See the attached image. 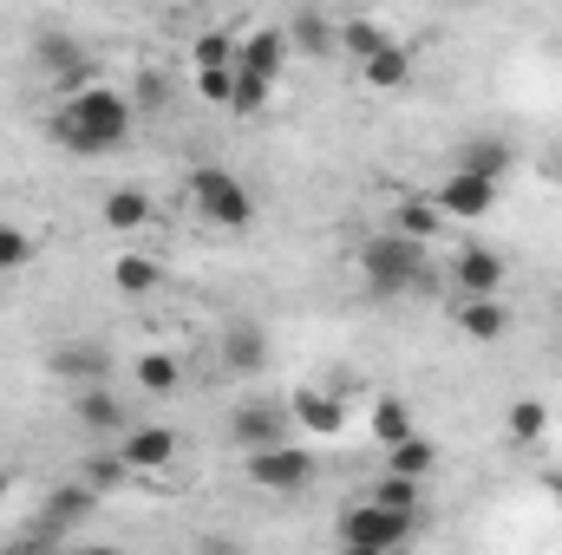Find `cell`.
Here are the masks:
<instances>
[{"label":"cell","instance_id":"obj_25","mask_svg":"<svg viewBox=\"0 0 562 555\" xmlns=\"http://www.w3.org/2000/svg\"><path fill=\"white\" fill-rule=\"evenodd\" d=\"M340 46H347L353 59H373L380 46H393V33H386V20H373V13H353V20H340Z\"/></svg>","mask_w":562,"mask_h":555},{"label":"cell","instance_id":"obj_2","mask_svg":"<svg viewBox=\"0 0 562 555\" xmlns=\"http://www.w3.org/2000/svg\"><path fill=\"white\" fill-rule=\"evenodd\" d=\"M360 281H367V294H380V301H406V294L425 301V294H438V269H431L425 242L400 236V229H380V236L360 242Z\"/></svg>","mask_w":562,"mask_h":555},{"label":"cell","instance_id":"obj_18","mask_svg":"<svg viewBox=\"0 0 562 555\" xmlns=\"http://www.w3.org/2000/svg\"><path fill=\"white\" fill-rule=\"evenodd\" d=\"M288 26H256V33H243V66L249 72H262V79H276L281 86V66H288Z\"/></svg>","mask_w":562,"mask_h":555},{"label":"cell","instance_id":"obj_22","mask_svg":"<svg viewBox=\"0 0 562 555\" xmlns=\"http://www.w3.org/2000/svg\"><path fill=\"white\" fill-rule=\"evenodd\" d=\"M132 373H138V386L150 393V399H170V393L183 386V360H177V353H164V347L138 353V366H132Z\"/></svg>","mask_w":562,"mask_h":555},{"label":"cell","instance_id":"obj_11","mask_svg":"<svg viewBox=\"0 0 562 555\" xmlns=\"http://www.w3.org/2000/svg\"><path fill=\"white\" fill-rule=\"evenodd\" d=\"M458 333L477 340V347H497V340L510 333L504 301H497V294H458Z\"/></svg>","mask_w":562,"mask_h":555},{"label":"cell","instance_id":"obj_16","mask_svg":"<svg viewBox=\"0 0 562 555\" xmlns=\"http://www.w3.org/2000/svg\"><path fill=\"white\" fill-rule=\"evenodd\" d=\"M40 510H46V530L59 536V530H79V523H86V517L99 510V490H92L86 477H79V484H53Z\"/></svg>","mask_w":562,"mask_h":555},{"label":"cell","instance_id":"obj_20","mask_svg":"<svg viewBox=\"0 0 562 555\" xmlns=\"http://www.w3.org/2000/svg\"><path fill=\"white\" fill-rule=\"evenodd\" d=\"M360 79H367L373 92H406V86H413V53L393 39V46H380L373 59H360Z\"/></svg>","mask_w":562,"mask_h":555},{"label":"cell","instance_id":"obj_24","mask_svg":"<svg viewBox=\"0 0 562 555\" xmlns=\"http://www.w3.org/2000/svg\"><path fill=\"white\" fill-rule=\"evenodd\" d=\"M386 471H406V477H431L438 471V444L419 438V431H406L400 444H386Z\"/></svg>","mask_w":562,"mask_h":555},{"label":"cell","instance_id":"obj_14","mask_svg":"<svg viewBox=\"0 0 562 555\" xmlns=\"http://www.w3.org/2000/svg\"><path fill=\"white\" fill-rule=\"evenodd\" d=\"M445 223H451V216L431 203V190H400V203H393V229H400V236H413V242H438Z\"/></svg>","mask_w":562,"mask_h":555},{"label":"cell","instance_id":"obj_10","mask_svg":"<svg viewBox=\"0 0 562 555\" xmlns=\"http://www.w3.org/2000/svg\"><path fill=\"white\" fill-rule=\"evenodd\" d=\"M451 287L458 294H497L504 287V256L491 242H464L458 262H451Z\"/></svg>","mask_w":562,"mask_h":555},{"label":"cell","instance_id":"obj_17","mask_svg":"<svg viewBox=\"0 0 562 555\" xmlns=\"http://www.w3.org/2000/svg\"><path fill=\"white\" fill-rule=\"evenodd\" d=\"M288 412H294V424H301L307 438H340V431H347V406H340L334 393H294Z\"/></svg>","mask_w":562,"mask_h":555},{"label":"cell","instance_id":"obj_23","mask_svg":"<svg viewBox=\"0 0 562 555\" xmlns=\"http://www.w3.org/2000/svg\"><path fill=\"white\" fill-rule=\"evenodd\" d=\"M504 431H510V444H543L550 438V406L543 399H510V412H504Z\"/></svg>","mask_w":562,"mask_h":555},{"label":"cell","instance_id":"obj_8","mask_svg":"<svg viewBox=\"0 0 562 555\" xmlns=\"http://www.w3.org/2000/svg\"><path fill=\"white\" fill-rule=\"evenodd\" d=\"M431 203H438L451 223H484V216L497 209V183L477 177V170H451V177L431 190Z\"/></svg>","mask_w":562,"mask_h":555},{"label":"cell","instance_id":"obj_30","mask_svg":"<svg viewBox=\"0 0 562 555\" xmlns=\"http://www.w3.org/2000/svg\"><path fill=\"white\" fill-rule=\"evenodd\" d=\"M406 431H413V406H406V399H393V393L373 399V438H380V444H400Z\"/></svg>","mask_w":562,"mask_h":555},{"label":"cell","instance_id":"obj_19","mask_svg":"<svg viewBox=\"0 0 562 555\" xmlns=\"http://www.w3.org/2000/svg\"><path fill=\"white\" fill-rule=\"evenodd\" d=\"M288 46H294V53H307V59H327V53L340 46V26H334L321 7H301V13L288 20Z\"/></svg>","mask_w":562,"mask_h":555},{"label":"cell","instance_id":"obj_29","mask_svg":"<svg viewBox=\"0 0 562 555\" xmlns=\"http://www.w3.org/2000/svg\"><path fill=\"white\" fill-rule=\"evenodd\" d=\"M105 223H112L119 236L144 229V223H150V196H144V190H112V196H105Z\"/></svg>","mask_w":562,"mask_h":555},{"label":"cell","instance_id":"obj_34","mask_svg":"<svg viewBox=\"0 0 562 555\" xmlns=\"http://www.w3.org/2000/svg\"><path fill=\"white\" fill-rule=\"evenodd\" d=\"M229 86H236V66H196V99L203 105H229Z\"/></svg>","mask_w":562,"mask_h":555},{"label":"cell","instance_id":"obj_38","mask_svg":"<svg viewBox=\"0 0 562 555\" xmlns=\"http://www.w3.org/2000/svg\"><path fill=\"white\" fill-rule=\"evenodd\" d=\"M451 7H471V0H451Z\"/></svg>","mask_w":562,"mask_h":555},{"label":"cell","instance_id":"obj_36","mask_svg":"<svg viewBox=\"0 0 562 555\" xmlns=\"http://www.w3.org/2000/svg\"><path fill=\"white\" fill-rule=\"evenodd\" d=\"M138 99H144V105H157V99H164V72H144V79H138Z\"/></svg>","mask_w":562,"mask_h":555},{"label":"cell","instance_id":"obj_5","mask_svg":"<svg viewBox=\"0 0 562 555\" xmlns=\"http://www.w3.org/2000/svg\"><path fill=\"white\" fill-rule=\"evenodd\" d=\"M243 471H249L256 490L294 497V490L314 484V451H301L294 438H281V444H262V451H243Z\"/></svg>","mask_w":562,"mask_h":555},{"label":"cell","instance_id":"obj_28","mask_svg":"<svg viewBox=\"0 0 562 555\" xmlns=\"http://www.w3.org/2000/svg\"><path fill=\"white\" fill-rule=\"evenodd\" d=\"M112 281H119V294H132V301H144V294H157V281H164V269H157L150 256H119V262H112Z\"/></svg>","mask_w":562,"mask_h":555},{"label":"cell","instance_id":"obj_31","mask_svg":"<svg viewBox=\"0 0 562 555\" xmlns=\"http://www.w3.org/2000/svg\"><path fill=\"white\" fill-rule=\"evenodd\" d=\"M190 59H196V66H236V59H243V39H236V33H223V26H216V33H196Z\"/></svg>","mask_w":562,"mask_h":555},{"label":"cell","instance_id":"obj_3","mask_svg":"<svg viewBox=\"0 0 562 555\" xmlns=\"http://www.w3.org/2000/svg\"><path fill=\"white\" fill-rule=\"evenodd\" d=\"M413 530H419V517H406V510H386V503H373V497H360V503H347L340 510V523H334V543L353 555H393L413 543Z\"/></svg>","mask_w":562,"mask_h":555},{"label":"cell","instance_id":"obj_13","mask_svg":"<svg viewBox=\"0 0 562 555\" xmlns=\"http://www.w3.org/2000/svg\"><path fill=\"white\" fill-rule=\"evenodd\" d=\"M66 386H99L105 373H112V353L99 347V340H66V347H53V360H46Z\"/></svg>","mask_w":562,"mask_h":555},{"label":"cell","instance_id":"obj_33","mask_svg":"<svg viewBox=\"0 0 562 555\" xmlns=\"http://www.w3.org/2000/svg\"><path fill=\"white\" fill-rule=\"evenodd\" d=\"M33 262V236L20 229V223H0V275H13V269H26Z\"/></svg>","mask_w":562,"mask_h":555},{"label":"cell","instance_id":"obj_32","mask_svg":"<svg viewBox=\"0 0 562 555\" xmlns=\"http://www.w3.org/2000/svg\"><path fill=\"white\" fill-rule=\"evenodd\" d=\"M132 477V464H125V451H112V457H86V484L105 497V490H119Z\"/></svg>","mask_w":562,"mask_h":555},{"label":"cell","instance_id":"obj_1","mask_svg":"<svg viewBox=\"0 0 562 555\" xmlns=\"http://www.w3.org/2000/svg\"><path fill=\"white\" fill-rule=\"evenodd\" d=\"M132 99L119 92V86H99V79H86L79 92H66V105L53 112V144L59 150H72V157H112V150H125L132 138Z\"/></svg>","mask_w":562,"mask_h":555},{"label":"cell","instance_id":"obj_12","mask_svg":"<svg viewBox=\"0 0 562 555\" xmlns=\"http://www.w3.org/2000/svg\"><path fill=\"white\" fill-rule=\"evenodd\" d=\"M223 366H229L236 380H256V373L269 366V333H262L256 320H229V327H223Z\"/></svg>","mask_w":562,"mask_h":555},{"label":"cell","instance_id":"obj_7","mask_svg":"<svg viewBox=\"0 0 562 555\" xmlns=\"http://www.w3.org/2000/svg\"><path fill=\"white\" fill-rule=\"evenodd\" d=\"M288 424H294V412L281 399H243L229 412V444L236 451H262V444H281L288 438Z\"/></svg>","mask_w":562,"mask_h":555},{"label":"cell","instance_id":"obj_21","mask_svg":"<svg viewBox=\"0 0 562 555\" xmlns=\"http://www.w3.org/2000/svg\"><path fill=\"white\" fill-rule=\"evenodd\" d=\"M451 170H477V177L504 183V177H510V144H504V138H484V132H477V138L458 144V163H451Z\"/></svg>","mask_w":562,"mask_h":555},{"label":"cell","instance_id":"obj_37","mask_svg":"<svg viewBox=\"0 0 562 555\" xmlns=\"http://www.w3.org/2000/svg\"><path fill=\"white\" fill-rule=\"evenodd\" d=\"M7 497H13V471H0V503H7Z\"/></svg>","mask_w":562,"mask_h":555},{"label":"cell","instance_id":"obj_15","mask_svg":"<svg viewBox=\"0 0 562 555\" xmlns=\"http://www.w3.org/2000/svg\"><path fill=\"white\" fill-rule=\"evenodd\" d=\"M72 418L86 424V431H99V438H112V431H125V399L99 380V386H72Z\"/></svg>","mask_w":562,"mask_h":555},{"label":"cell","instance_id":"obj_27","mask_svg":"<svg viewBox=\"0 0 562 555\" xmlns=\"http://www.w3.org/2000/svg\"><path fill=\"white\" fill-rule=\"evenodd\" d=\"M269 92H276V79H262V72H249V66L236 59V86H229V112H236V118H256V112L269 105Z\"/></svg>","mask_w":562,"mask_h":555},{"label":"cell","instance_id":"obj_9","mask_svg":"<svg viewBox=\"0 0 562 555\" xmlns=\"http://www.w3.org/2000/svg\"><path fill=\"white\" fill-rule=\"evenodd\" d=\"M119 438H125L119 451H125V464H132V471H164V464L183 451V438H177L170 424H125Z\"/></svg>","mask_w":562,"mask_h":555},{"label":"cell","instance_id":"obj_26","mask_svg":"<svg viewBox=\"0 0 562 555\" xmlns=\"http://www.w3.org/2000/svg\"><path fill=\"white\" fill-rule=\"evenodd\" d=\"M419 497H425V477H406V471H380V484H373V503L406 510V517H419Z\"/></svg>","mask_w":562,"mask_h":555},{"label":"cell","instance_id":"obj_35","mask_svg":"<svg viewBox=\"0 0 562 555\" xmlns=\"http://www.w3.org/2000/svg\"><path fill=\"white\" fill-rule=\"evenodd\" d=\"M543 177H550V183L562 190V138L550 144V150H543Z\"/></svg>","mask_w":562,"mask_h":555},{"label":"cell","instance_id":"obj_6","mask_svg":"<svg viewBox=\"0 0 562 555\" xmlns=\"http://www.w3.org/2000/svg\"><path fill=\"white\" fill-rule=\"evenodd\" d=\"M33 59H40V72H46L59 92H79V86L92 79L86 46H79L72 33H59V26H40V33H33Z\"/></svg>","mask_w":562,"mask_h":555},{"label":"cell","instance_id":"obj_4","mask_svg":"<svg viewBox=\"0 0 562 555\" xmlns=\"http://www.w3.org/2000/svg\"><path fill=\"white\" fill-rule=\"evenodd\" d=\"M190 203H196V216L216 223V229H249V223H256V196H249V183H243L236 170H223V163L190 170Z\"/></svg>","mask_w":562,"mask_h":555}]
</instances>
